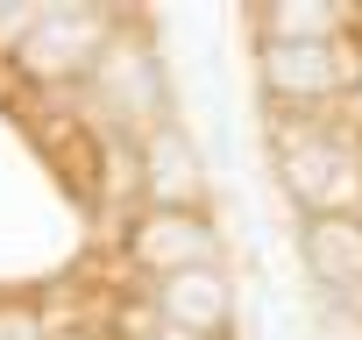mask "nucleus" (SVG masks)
Wrapping results in <instances>:
<instances>
[{
	"instance_id": "9d476101",
	"label": "nucleus",
	"mask_w": 362,
	"mask_h": 340,
	"mask_svg": "<svg viewBox=\"0 0 362 340\" xmlns=\"http://www.w3.org/2000/svg\"><path fill=\"white\" fill-rule=\"evenodd\" d=\"M64 340H78V333H64Z\"/></svg>"
},
{
	"instance_id": "20e7f679",
	"label": "nucleus",
	"mask_w": 362,
	"mask_h": 340,
	"mask_svg": "<svg viewBox=\"0 0 362 340\" xmlns=\"http://www.w3.org/2000/svg\"><path fill=\"white\" fill-rule=\"evenodd\" d=\"M142 192L163 213H199L206 170H199V149L177 135V128H149L142 135Z\"/></svg>"
},
{
	"instance_id": "0eeeda50",
	"label": "nucleus",
	"mask_w": 362,
	"mask_h": 340,
	"mask_svg": "<svg viewBox=\"0 0 362 340\" xmlns=\"http://www.w3.org/2000/svg\"><path fill=\"white\" fill-rule=\"evenodd\" d=\"M348 8H320V0H284L263 15V43H341Z\"/></svg>"
},
{
	"instance_id": "423d86ee",
	"label": "nucleus",
	"mask_w": 362,
	"mask_h": 340,
	"mask_svg": "<svg viewBox=\"0 0 362 340\" xmlns=\"http://www.w3.org/2000/svg\"><path fill=\"white\" fill-rule=\"evenodd\" d=\"M305 255L327 277V291H348L362 305V213H320L305 227Z\"/></svg>"
},
{
	"instance_id": "1a4fd4ad",
	"label": "nucleus",
	"mask_w": 362,
	"mask_h": 340,
	"mask_svg": "<svg viewBox=\"0 0 362 340\" xmlns=\"http://www.w3.org/2000/svg\"><path fill=\"white\" fill-rule=\"evenodd\" d=\"M149 340H192V333H177V326H156V333H149Z\"/></svg>"
},
{
	"instance_id": "7ed1b4c3",
	"label": "nucleus",
	"mask_w": 362,
	"mask_h": 340,
	"mask_svg": "<svg viewBox=\"0 0 362 340\" xmlns=\"http://www.w3.org/2000/svg\"><path fill=\"white\" fill-rule=\"evenodd\" d=\"M100 50H107V15H86V8H43V22L22 43V57L50 78H71V71L100 64Z\"/></svg>"
},
{
	"instance_id": "f257e3e1",
	"label": "nucleus",
	"mask_w": 362,
	"mask_h": 340,
	"mask_svg": "<svg viewBox=\"0 0 362 340\" xmlns=\"http://www.w3.org/2000/svg\"><path fill=\"white\" fill-rule=\"evenodd\" d=\"M362 71V50L341 43H263V78L284 107H334Z\"/></svg>"
},
{
	"instance_id": "6e6552de",
	"label": "nucleus",
	"mask_w": 362,
	"mask_h": 340,
	"mask_svg": "<svg viewBox=\"0 0 362 340\" xmlns=\"http://www.w3.org/2000/svg\"><path fill=\"white\" fill-rule=\"evenodd\" d=\"M0 340H50L43 305H0Z\"/></svg>"
},
{
	"instance_id": "f03ea898",
	"label": "nucleus",
	"mask_w": 362,
	"mask_h": 340,
	"mask_svg": "<svg viewBox=\"0 0 362 340\" xmlns=\"http://www.w3.org/2000/svg\"><path fill=\"white\" fill-rule=\"evenodd\" d=\"M128 262L149 269V277H177V269H206L214 262V227L199 213H163L149 206L128 234Z\"/></svg>"
},
{
	"instance_id": "39448f33",
	"label": "nucleus",
	"mask_w": 362,
	"mask_h": 340,
	"mask_svg": "<svg viewBox=\"0 0 362 340\" xmlns=\"http://www.w3.org/2000/svg\"><path fill=\"white\" fill-rule=\"evenodd\" d=\"M149 298H156V319H163V326L192 333V340H214V333L228 326V312H235V291H228V277H221L214 262L163 277V291H149Z\"/></svg>"
}]
</instances>
